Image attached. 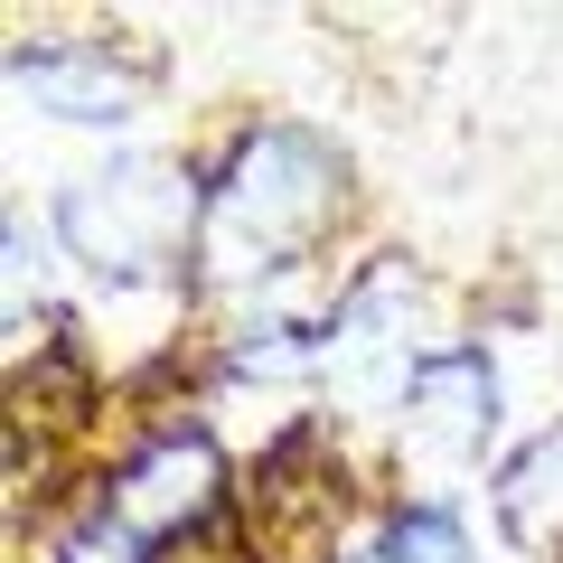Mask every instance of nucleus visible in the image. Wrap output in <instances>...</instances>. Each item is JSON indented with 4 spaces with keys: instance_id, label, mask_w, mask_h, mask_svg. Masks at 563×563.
Segmentation results:
<instances>
[{
    "instance_id": "nucleus-6",
    "label": "nucleus",
    "mask_w": 563,
    "mask_h": 563,
    "mask_svg": "<svg viewBox=\"0 0 563 563\" xmlns=\"http://www.w3.org/2000/svg\"><path fill=\"white\" fill-rule=\"evenodd\" d=\"M10 95L38 122L122 132L161 95V57L132 47V38H10Z\"/></svg>"
},
{
    "instance_id": "nucleus-3",
    "label": "nucleus",
    "mask_w": 563,
    "mask_h": 563,
    "mask_svg": "<svg viewBox=\"0 0 563 563\" xmlns=\"http://www.w3.org/2000/svg\"><path fill=\"white\" fill-rule=\"evenodd\" d=\"M198 225H207V188L169 151H113L47 198V235L66 244V263L95 273L103 291H151V301L188 291Z\"/></svg>"
},
{
    "instance_id": "nucleus-10",
    "label": "nucleus",
    "mask_w": 563,
    "mask_h": 563,
    "mask_svg": "<svg viewBox=\"0 0 563 563\" xmlns=\"http://www.w3.org/2000/svg\"><path fill=\"white\" fill-rule=\"evenodd\" d=\"M151 563H263V554H254V536H244V517H225V526H198V536L161 544Z\"/></svg>"
},
{
    "instance_id": "nucleus-1",
    "label": "nucleus",
    "mask_w": 563,
    "mask_h": 563,
    "mask_svg": "<svg viewBox=\"0 0 563 563\" xmlns=\"http://www.w3.org/2000/svg\"><path fill=\"white\" fill-rule=\"evenodd\" d=\"M207 188V225H198V263H188V301L217 310H339L347 273L339 235L357 217V161L347 141L291 113H244L217 141L188 151Z\"/></svg>"
},
{
    "instance_id": "nucleus-7",
    "label": "nucleus",
    "mask_w": 563,
    "mask_h": 563,
    "mask_svg": "<svg viewBox=\"0 0 563 563\" xmlns=\"http://www.w3.org/2000/svg\"><path fill=\"white\" fill-rule=\"evenodd\" d=\"M488 526L517 563H563V413L498 451L488 470Z\"/></svg>"
},
{
    "instance_id": "nucleus-11",
    "label": "nucleus",
    "mask_w": 563,
    "mask_h": 563,
    "mask_svg": "<svg viewBox=\"0 0 563 563\" xmlns=\"http://www.w3.org/2000/svg\"><path fill=\"white\" fill-rule=\"evenodd\" d=\"M347 563H366V554H347Z\"/></svg>"
},
{
    "instance_id": "nucleus-5",
    "label": "nucleus",
    "mask_w": 563,
    "mask_h": 563,
    "mask_svg": "<svg viewBox=\"0 0 563 563\" xmlns=\"http://www.w3.org/2000/svg\"><path fill=\"white\" fill-rule=\"evenodd\" d=\"M498 432H507V376H498V347L488 339H451L413 366L395 422H385V479L404 498H461L479 470H498Z\"/></svg>"
},
{
    "instance_id": "nucleus-8",
    "label": "nucleus",
    "mask_w": 563,
    "mask_h": 563,
    "mask_svg": "<svg viewBox=\"0 0 563 563\" xmlns=\"http://www.w3.org/2000/svg\"><path fill=\"white\" fill-rule=\"evenodd\" d=\"M366 563H488V544L461 498H404L395 488L376 536H366Z\"/></svg>"
},
{
    "instance_id": "nucleus-2",
    "label": "nucleus",
    "mask_w": 563,
    "mask_h": 563,
    "mask_svg": "<svg viewBox=\"0 0 563 563\" xmlns=\"http://www.w3.org/2000/svg\"><path fill=\"white\" fill-rule=\"evenodd\" d=\"M385 498H395V479H385L376 442H357L339 413L301 404L282 432H263L244 451L235 517L263 563H347V554H366Z\"/></svg>"
},
{
    "instance_id": "nucleus-9",
    "label": "nucleus",
    "mask_w": 563,
    "mask_h": 563,
    "mask_svg": "<svg viewBox=\"0 0 563 563\" xmlns=\"http://www.w3.org/2000/svg\"><path fill=\"white\" fill-rule=\"evenodd\" d=\"M38 563H151V544L113 517V498L95 488L85 470L66 498H47V526H38Z\"/></svg>"
},
{
    "instance_id": "nucleus-4",
    "label": "nucleus",
    "mask_w": 563,
    "mask_h": 563,
    "mask_svg": "<svg viewBox=\"0 0 563 563\" xmlns=\"http://www.w3.org/2000/svg\"><path fill=\"white\" fill-rule=\"evenodd\" d=\"M95 488L113 498V517L161 554V544L235 517L244 451L225 442V422L207 413V404H151V413H132V432L95 461Z\"/></svg>"
}]
</instances>
